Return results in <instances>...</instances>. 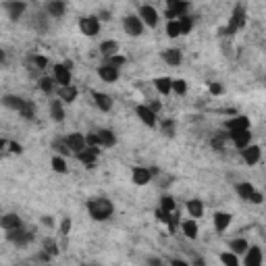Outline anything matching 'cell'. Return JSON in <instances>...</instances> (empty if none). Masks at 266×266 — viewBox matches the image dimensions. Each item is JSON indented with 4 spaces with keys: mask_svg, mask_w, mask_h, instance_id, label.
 Returning <instances> with one entry per match:
<instances>
[{
    "mask_svg": "<svg viewBox=\"0 0 266 266\" xmlns=\"http://www.w3.org/2000/svg\"><path fill=\"white\" fill-rule=\"evenodd\" d=\"M218 260L223 262V264H227V266H237L239 264V256L235 254V252H223L220 256H218Z\"/></svg>",
    "mask_w": 266,
    "mask_h": 266,
    "instance_id": "obj_41",
    "label": "cell"
},
{
    "mask_svg": "<svg viewBox=\"0 0 266 266\" xmlns=\"http://www.w3.org/2000/svg\"><path fill=\"white\" fill-rule=\"evenodd\" d=\"M100 146H87L85 150H81V152H77L75 154V158L79 160V162H83L87 169H94L96 166V160H98V156H100Z\"/></svg>",
    "mask_w": 266,
    "mask_h": 266,
    "instance_id": "obj_12",
    "label": "cell"
},
{
    "mask_svg": "<svg viewBox=\"0 0 266 266\" xmlns=\"http://www.w3.org/2000/svg\"><path fill=\"white\" fill-rule=\"evenodd\" d=\"M166 36H169L171 40H175V38L181 36V23H179V19L166 21Z\"/></svg>",
    "mask_w": 266,
    "mask_h": 266,
    "instance_id": "obj_38",
    "label": "cell"
},
{
    "mask_svg": "<svg viewBox=\"0 0 266 266\" xmlns=\"http://www.w3.org/2000/svg\"><path fill=\"white\" fill-rule=\"evenodd\" d=\"M25 121H33L36 119V104H33V100H27L25 102V106H23V110L19 113Z\"/></svg>",
    "mask_w": 266,
    "mask_h": 266,
    "instance_id": "obj_42",
    "label": "cell"
},
{
    "mask_svg": "<svg viewBox=\"0 0 266 266\" xmlns=\"http://www.w3.org/2000/svg\"><path fill=\"white\" fill-rule=\"evenodd\" d=\"M136 115H138V119H140L146 127H150V129H154V127L158 125V115H156V110H154L150 104H138V106H136Z\"/></svg>",
    "mask_w": 266,
    "mask_h": 266,
    "instance_id": "obj_9",
    "label": "cell"
},
{
    "mask_svg": "<svg viewBox=\"0 0 266 266\" xmlns=\"http://www.w3.org/2000/svg\"><path fill=\"white\" fill-rule=\"evenodd\" d=\"M31 62H33V66H36V69H46V66L50 64V60H48L46 56H42V54H33V56H31Z\"/></svg>",
    "mask_w": 266,
    "mask_h": 266,
    "instance_id": "obj_49",
    "label": "cell"
},
{
    "mask_svg": "<svg viewBox=\"0 0 266 266\" xmlns=\"http://www.w3.org/2000/svg\"><path fill=\"white\" fill-rule=\"evenodd\" d=\"M243 264L246 266H260L262 264V250L258 246H250L248 252L243 254Z\"/></svg>",
    "mask_w": 266,
    "mask_h": 266,
    "instance_id": "obj_28",
    "label": "cell"
},
{
    "mask_svg": "<svg viewBox=\"0 0 266 266\" xmlns=\"http://www.w3.org/2000/svg\"><path fill=\"white\" fill-rule=\"evenodd\" d=\"M52 77L56 79L58 85H69V83L73 81V77H71V69H69V66H66L64 62H56V64H52Z\"/></svg>",
    "mask_w": 266,
    "mask_h": 266,
    "instance_id": "obj_15",
    "label": "cell"
},
{
    "mask_svg": "<svg viewBox=\"0 0 266 266\" xmlns=\"http://www.w3.org/2000/svg\"><path fill=\"white\" fill-rule=\"evenodd\" d=\"M71 227H73V218L71 216H64L62 220H60V227H58V233L62 237H66L71 233Z\"/></svg>",
    "mask_w": 266,
    "mask_h": 266,
    "instance_id": "obj_47",
    "label": "cell"
},
{
    "mask_svg": "<svg viewBox=\"0 0 266 266\" xmlns=\"http://www.w3.org/2000/svg\"><path fill=\"white\" fill-rule=\"evenodd\" d=\"M239 154H241V160H243L246 164L254 166V164H258L260 158H262V148H260L258 144H250V146H246L243 150H239Z\"/></svg>",
    "mask_w": 266,
    "mask_h": 266,
    "instance_id": "obj_17",
    "label": "cell"
},
{
    "mask_svg": "<svg viewBox=\"0 0 266 266\" xmlns=\"http://www.w3.org/2000/svg\"><path fill=\"white\" fill-rule=\"evenodd\" d=\"M44 11L48 13V17L52 19H60L66 11V5H64V0H48V3L44 5Z\"/></svg>",
    "mask_w": 266,
    "mask_h": 266,
    "instance_id": "obj_24",
    "label": "cell"
},
{
    "mask_svg": "<svg viewBox=\"0 0 266 266\" xmlns=\"http://www.w3.org/2000/svg\"><path fill=\"white\" fill-rule=\"evenodd\" d=\"M7 239L17 246V248H25L33 241V233L27 231L25 227H19V229H13V231H7Z\"/></svg>",
    "mask_w": 266,
    "mask_h": 266,
    "instance_id": "obj_7",
    "label": "cell"
},
{
    "mask_svg": "<svg viewBox=\"0 0 266 266\" xmlns=\"http://www.w3.org/2000/svg\"><path fill=\"white\" fill-rule=\"evenodd\" d=\"M85 140H87V146H100V140H98V133L96 131H90L87 136H85ZM102 148V146H100Z\"/></svg>",
    "mask_w": 266,
    "mask_h": 266,
    "instance_id": "obj_52",
    "label": "cell"
},
{
    "mask_svg": "<svg viewBox=\"0 0 266 266\" xmlns=\"http://www.w3.org/2000/svg\"><path fill=\"white\" fill-rule=\"evenodd\" d=\"M50 166H52V171L58 173V175H66V173H69V166H66V158L60 156V154H54V156H52Z\"/></svg>",
    "mask_w": 266,
    "mask_h": 266,
    "instance_id": "obj_33",
    "label": "cell"
},
{
    "mask_svg": "<svg viewBox=\"0 0 266 266\" xmlns=\"http://www.w3.org/2000/svg\"><path fill=\"white\" fill-rule=\"evenodd\" d=\"M48 110H50V119H52L54 123H62L64 117H66V113H64V102H62L58 96H56L54 100H50Z\"/></svg>",
    "mask_w": 266,
    "mask_h": 266,
    "instance_id": "obj_21",
    "label": "cell"
},
{
    "mask_svg": "<svg viewBox=\"0 0 266 266\" xmlns=\"http://www.w3.org/2000/svg\"><path fill=\"white\" fill-rule=\"evenodd\" d=\"M42 225H44V227H54V218H52V216H44V218H42Z\"/></svg>",
    "mask_w": 266,
    "mask_h": 266,
    "instance_id": "obj_53",
    "label": "cell"
},
{
    "mask_svg": "<svg viewBox=\"0 0 266 266\" xmlns=\"http://www.w3.org/2000/svg\"><path fill=\"white\" fill-rule=\"evenodd\" d=\"M0 146H3V150L5 152H11V154H23V146L21 144H17V142H9V140H3L0 142Z\"/></svg>",
    "mask_w": 266,
    "mask_h": 266,
    "instance_id": "obj_44",
    "label": "cell"
},
{
    "mask_svg": "<svg viewBox=\"0 0 266 266\" xmlns=\"http://www.w3.org/2000/svg\"><path fill=\"white\" fill-rule=\"evenodd\" d=\"M25 102H27L25 98L15 96V94H7V96H3V104H5L7 108L15 110V113H21V110H23V106H25Z\"/></svg>",
    "mask_w": 266,
    "mask_h": 266,
    "instance_id": "obj_25",
    "label": "cell"
},
{
    "mask_svg": "<svg viewBox=\"0 0 266 266\" xmlns=\"http://www.w3.org/2000/svg\"><path fill=\"white\" fill-rule=\"evenodd\" d=\"M225 129L231 133V131H243V129H252V123H250V117L246 115H237V117H231L225 121Z\"/></svg>",
    "mask_w": 266,
    "mask_h": 266,
    "instance_id": "obj_18",
    "label": "cell"
},
{
    "mask_svg": "<svg viewBox=\"0 0 266 266\" xmlns=\"http://www.w3.org/2000/svg\"><path fill=\"white\" fill-rule=\"evenodd\" d=\"M100 54H102L104 58H110L115 54H119V42L117 40H104L102 44H100Z\"/></svg>",
    "mask_w": 266,
    "mask_h": 266,
    "instance_id": "obj_32",
    "label": "cell"
},
{
    "mask_svg": "<svg viewBox=\"0 0 266 266\" xmlns=\"http://www.w3.org/2000/svg\"><path fill=\"white\" fill-rule=\"evenodd\" d=\"M248 248H250V243H248V239H243V237H237V239H231V241H229V250L235 252L237 256L246 254Z\"/></svg>",
    "mask_w": 266,
    "mask_h": 266,
    "instance_id": "obj_34",
    "label": "cell"
},
{
    "mask_svg": "<svg viewBox=\"0 0 266 266\" xmlns=\"http://www.w3.org/2000/svg\"><path fill=\"white\" fill-rule=\"evenodd\" d=\"M212 220H214L216 233H225V231L231 227V223H233V214H229V212H225V210H216Z\"/></svg>",
    "mask_w": 266,
    "mask_h": 266,
    "instance_id": "obj_23",
    "label": "cell"
},
{
    "mask_svg": "<svg viewBox=\"0 0 266 266\" xmlns=\"http://www.w3.org/2000/svg\"><path fill=\"white\" fill-rule=\"evenodd\" d=\"M154 169H148V166H133V171H131V181L136 183L138 187H144L148 183H152L154 179Z\"/></svg>",
    "mask_w": 266,
    "mask_h": 266,
    "instance_id": "obj_10",
    "label": "cell"
},
{
    "mask_svg": "<svg viewBox=\"0 0 266 266\" xmlns=\"http://www.w3.org/2000/svg\"><path fill=\"white\" fill-rule=\"evenodd\" d=\"M123 29H125L127 36L140 38L142 33H144V29H146V23L142 21L140 15H125L123 17Z\"/></svg>",
    "mask_w": 266,
    "mask_h": 266,
    "instance_id": "obj_4",
    "label": "cell"
},
{
    "mask_svg": "<svg viewBox=\"0 0 266 266\" xmlns=\"http://www.w3.org/2000/svg\"><path fill=\"white\" fill-rule=\"evenodd\" d=\"M3 9H5V13L11 21H19L27 11V3L25 0H7V3L3 5Z\"/></svg>",
    "mask_w": 266,
    "mask_h": 266,
    "instance_id": "obj_8",
    "label": "cell"
},
{
    "mask_svg": "<svg viewBox=\"0 0 266 266\" xmlns=\"http://www.w3.org/2000/svg\"><path fill=\"white\" fill-rule=\"evenodd\" d=\"M181 231L187 239H197L199 235V227H197V218H187V220H181Z\"/></svg>",
    "mask_w": 266,
    "mask_h": 266,
    "instance_id": "obj_27",
    "label": "cell"
},
{
    "mask_svg": "<svg viewBox=\"0 0 266 266\" xmlns=\"http://www.w3.org/2000/svg\"><path fill=\"white\" fill-rule=\"evenodd\" d=\"M208 90H210V94H212V96H220V94L225 92L223 83H218V81H212V83L208 85Z\"/></svg>",
    "mask_w": 266,
    "mask_h": 266,
    "instance_id": "obj_51",
    "label": "cell"
},
{
    "mask_svg": "<svg viewBox=\"0 0 266 266\" xmlns=\"http://www.w3.org/2000/svg\"><path fill=\"white\" fill-rule=\"evenodd\" d=\"M0 227H3L5 231H13V229L23 227V223H21V218L15 212H7L3 218H0Z\"/></svg>",
    "mask_w": 266,
    "mask_h": 266,
    "instance_id": "obj_31",
    "label": "cell"
},
{
    "mask_svg": "<svg viewBox=\"0 0 266 266\" xmlns=\"http://www.w3.org/2000/svg\"><path fill=\"white\" fill-rule=\"evenodd\" d=\"M42 250H44V252H48L52 258H54V256H58V252H60V250H58V243H56L54 239H50V237H48V239H44Z\"/></svg>",
    "mask_w": 266,
    "mask_h": 266,
    "instance_id": "obj_46",
    "label": "cell"
},
{
    "mask_svg": "<svg viewBox=\"0 0 266 266\" xmlns=\"http://www.w3.org/2000/svg\"><path fill=\"white\" fill-rule=\"evenodd\" d=\"M56 96L62 100V102L73 104L75 100H77V96H79V90H77L73 83H69V85H58V87H56Z\"/></svg>",
    "mask_w": 266,
    "mask_h": 266,
    "instance_id": "obj_20",
    "label": "cell"
},
{
    "mask_svg": "<svg viewBox=\"0 0 266 266\" xmlns=\"http://www.w3.org/2000/svg\"><path fill=\"white\" fill-rule=\"evenodd\" d=\"M173 94L185 96L187 94V81L185 79H173Z\"/></svg>",
    "mask_w": 266,
    "mask_h": 266,
    "instance_id": "obj_48",
    "label": "cell"
},
{
    "mask_svg": "<svg viewBox=\"0 0 266 266\" xmlns=\"http://www.w3.org/2000/svg\"><path fill=\"white\" fill-rule=\"evenodd\" d=\"M185 208H187V214H189L191 218H202V216H204V202H202V199H197V197L187 199Z\"/></svg>",
    "mask_w": 266,
    "mask_h": 266,
    "instance_id": "obj_29",
    "label": "cell"
},
{
    "mask_svg": "<svg viewBox=\"0 0 266 266\" xmlns=\"http://www.w3.org/2000/svg\"><path fill=\"white\" fill-rule=\"evenodd\" d=\"M96 133H98V140H100V146H102V148H113V146H117V133H115L113 129L100 127V129H96Z\"/></svg>",
    "mask_w": 266,
    "mask_h": 266,
    "instance_id": "obj_22",
    "label": "cell"
},
{
    "mask_svg": "<svg viewBox=\"0 0 266 266\" xmlns=\"http://www.w3.org/2000/svg\"><path fill=\"white\" fill-rule=\"evenodd\" d=\"M152 83H154V87H156V92H158L160 96L173 94V79H171V77H156Z\"/></svg>",
    "mask_w": 266,
    "mask_h": 266,
    "instance_id": "obj_30",
    "label": "cell"
},
{
    "mask_svg": "<svg viewBox=\"0 0 266 266\" xmlns=\"http://www.w3.org/2000/svg\"><path fill=\"white\" fill-rule=\"evenodd\" d=\"M98 77L102 81H106V83H115L121 77V69H119V66L108 64V62H102L98 66Z\"/></svg>",
    "mask_w": 266,
    "mask_h": 266,
    "instance_id": "obj_16",
    "label": "cell"
},
{
    "mask_svg": "<svg viewBox=\"0 0 266 266\" xmlns=\"http://www.w3.org/2000/svg\"><path fill=\"white\" fill-rule=\"evenodd\" d=\"M235 191H237V195L241 197V199H246V202H250V204H262L264 202V193L262 191H258L252 183H248V181H241V183H237L235 185Z\"/></svg>",
    "mask_w": 266,
    "mask_h": 266,
    "instance_id": "obj_2",
    "label": "cell"
},
{
    "mask_svg": "<svg viewBox=\"0 0 266 266\" xmlns=\"http://www.w3.org/2000/svg\"><path fill=\"white\" fill-rule=\"evenodd\" d=\"M187 11H189V3H187V0H166L164 17H166V21L179 19V17L187 15Z\"/></svg>",
    "mask_w": 266,
    "mask_h": 266,
    "instance_id": "obj_6",
    "label": "cell"
},
{
    "mask_svg": "<svg viewBox=\"0 0 266 266\" xmlns=\"http://www.w3.org/2000/svg\"><path fill=\"white\" fill-rule=\"evenodd\" d=\"M64 142H66V146L71 148L73 156H75L77 152H81V150L87 148V140H85V136H83V133H77V131L66 133V136H64Z\"/></svg>",
    "mask_w": 266,
    "mask_h": 266,
    "instance_id": "obj_14",
    "label": "cell"
},
{
    "mask_svg": "<svg viewBox=\"0 0 266 266\" xmlns=\"http://www.w3.org/2000/svg\"><path fill=\"white\" fill-rule=\"evenodd\" d=\"M85 208H87L90 218L96 220V223H104V220H108V218L115 214V204L110 202L108 197H104V195L90 197L87 204H85Z\"/></svg>",
    "mask_w": 266,
    "mask_h": 266,
    "instance_id": "obj_1",
    "label": "cell"
},
{
    "mask_svg": "<svg viewBox=\"0 0 266 266\" xmlns=\"http://www.w3.org/2000/svg\"><path fill=\"white\" fill-rule=\"evenodd\" d=\"M179 23H181V36H187V33H191V29H193V19H191L189 15L179 17Z\"/></svg>",
    "mask_w": 266,
    "mask_h": 266,
    "instance_id": "obj_45",
    "label": "cell"
},
{
    "mask_svg": "<svg viewBox=\"0 0 266 266\" xmlns=\"http://www.w3.org/2000/svg\"><path fill=\"white\" fill-rule=\"evenodd\" d=\"M38 85H40V90H42L46 96H52V94L56 92V87H58V83H56L54 77H42V79L38 81Z\"/></svg>",
    "mask_w": 266,
    "mask_h": 266,
    "instance_id": "obj_35",
    "label": "cell"
},
{
    "mask_svg": "<svg viewBox=\"0 0 266 266\" xmlns=\"http://www.w3.org/2000/svg\"><path fill=\"white\" fill-rule=\"evenodd\" d=\"M104 62H108V64H113V66H125L127 64V56H123V54H115V56H110V58H104Z\"/></svg>",
    "mask_w": 266,
    "mask_h": 266,
    "instance_id": "obj_50",
    "label": "cell"
},
{
    "mask_svg": "<svg viewBox=\"0 0 266 266\" xmlns=\"http://www.w3.org/2000/svg\"><path fill=\"white\" fill-rule=\"evenodd\" d=\"M160 131H162L164 138H175V133H177V123H175L173 119H162Z\"/></svg>",
    "mask_w": 266,
    "mask_h": 266,
    "instance_id": "obj_36",
    "label": "cell"
},
{
    "mask_svg": "<svg viewBox=\"0 0 266 266\" xmlns=\"http://www.w3.org/2000/svg\"><path fill=\"white\" fill-rule=\"evenodd\" d=\"M227 140H231V138H229V131H227V133H218V136H214V138L210 140V146H212L216 152H223Z\"/></svg>",
    "mask_w": 266,
    "mask_h": 266,
    "instance_id": "obj_40",
    "label": "cell"
},
{
    "mask_svg": "<svg viewBox=\"0 0 266 266\" xmlns=\"http://www.w3.org/2000/svg\"><path fill=\"white\" fill-rule=\"evenodd\" d=\"M98 17H100V21H110V13H108V11H102Z\"/></svg>",
    "mask_w": 266,
    "mask_h": 266,
    "instance_id": "obj_54",
    "label": "cell"
},
{
    "mask_svg": "<svg viewBox=\"0 0 266 266\" xmlns=\"http://www.w3.org/2000/svg\"><path fill=\"white\" fill-rule=\"evenodd\" d=\"M48 13L44 11V13H38L36 17H33L31 19V27L33 29H38V31H46V27H48Z\"/></svg>",
    "mask_w": 266,
    "mask_h": 266,
    "instance_id": "obj_37",
    "label": "cell"
},
{
    "mask_svg": "<svg viewBox=\"0 0 266 266\" xmlns=\"http://www.w3.org/2000/svg\"><path fill=\"white\" fill-rule=\"evenodd\" d=\"M100 27H102V21L98 15H85L79 19V31L85 38H96L100 33Z\"/></svg>",
    "mask_w": 266,
    "mask_h": 266,
    "instance_id": "obj_5",
    "label": "cell"
},
{
    "mask_svg": "<svg viewBox=\"0 0 266 266\" xmlns=\"http://www.w3.org/2000/svg\"><path fill=\"white\" fill-rule=\"evenodd\" d=\"M138 15H140V17H142V21L146 23V27H150V29L158 27L160 15H158V11H156L152 5H142V7L138 9Z\"/></svg>",
    "mask_w": 266,
    "mask_h": 266,
    "instance_id": "obj_13",
    "label": "cell"
},
{
    "mask_svg": "<svg viewBox=\"0 0 266 266\" xmlns=\"http://www.w3.org/2000/svg\"><path fill=\"white\" fill-rule=\"evenodd\" d=\"M160 208H162L164 212H175V210H177L175 197H171V195H162V197H160Z\"/></svg>",
    "mask_w": 266,
    "mask_h": 266,
    "instance_id": "obj_43",
    "label": "cell"
},
{
    "mask_svg": "<svg viewBox=\"0 0 266 266\" xmlns=\"http://www.w3.org/2000/svg\"><path fill=\"white\" fill-rule=\"evenodd\" d=\"M160 56H162V60L166 64H171V66H179L181 60H183V52L179 48H166V50H162Z\"/></svg>",
    "mask_w": 266,
    "mask_h": 266,
    "instance_id": "obj_26",
    "label": "cell"
},
{
    "mask_svg": "<svg viewBox=\"0 0 266 266\" xmlns=\"http://www.w3.org/2000/svg\"><path fill=\"white\" fill-rule=\"evenodd\" d=\"M52 150L56 152V154H60V156H71L73 152H71V148L69 146H66V142H64V138H58V140H54L52 142Z\"/></svg>",
    "mask_w": 266,
    "mask_h": 266,
    "instance_id": "obj_39",
    "label": "cell"
},
{
    "mask_svg": "<svg viewBox=\"0 0 266 266\" xmlns=\"http://www.w3.org/2000/svg\"><path fill=\"white\" fill-rule=\"evenodd\" d=\"M90 96H92V100H94V106L100 110V113H110L113 110V98L108 96V94H104V92H98V90H92L90 92Z\"/></svg>",
    "mask_w": 266,
    "mask_h": 266,
    "instance_id": "obj_11",
    "label": "cell"
},
{
    "mask_svg": "<svg viewBox=\"0 0 266 266\" xmlns=\"http://www.w3.org/2000/svg\"><path fill=\"white\" fill-rule=\"evenodd\" d=\"M229 138H231L233 146H235L237 150H243L246 146L252 144V131H250V129H243V131H231Z\"/></svg>",
    "mask_w": 266,
    "mask_h": 266,
    "instance_id": "obj_19",
    "label": "cell"
},
{
    "mask_svg": "<svg viewBox=\"0 0 266 266\" xmlns=\"http://www.w3.org/2000/svg\"><path fill=\"white\" fill-rule=\"evenodd\" d=\"M246 25V9L241 5H237L235 9H233V15L229 19V25L223 29L225 36H235V33Z\"/></svg>",
    "mask_w": 266,
    "mask_h": 266,
    "instance_id": "obj_3",
    "label": "cell"
}]
</instances>
